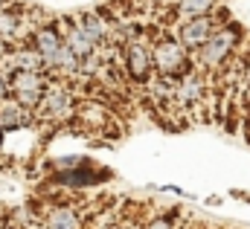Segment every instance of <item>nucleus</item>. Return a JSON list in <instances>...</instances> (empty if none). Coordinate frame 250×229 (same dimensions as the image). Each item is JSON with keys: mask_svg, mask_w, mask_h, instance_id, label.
<instances>
[{"mask_svg": "<svg viewBox=\"0 0 250 229\" xmlns=\"http://www.w3.org/2000/svg\"><path fill=\"white\" fill-rule=\"evenodd\" d=\"M143 229H181V209H169L163 215H151Z\"/></svg>", "mask_w": 250, "mask_h": 229, "instance_id": "obj_15", "label": "nucleus"}, {"mask_svg": "<svg viewBox=\"0 0 250 229\" xmlns=\"http://www.w3.org/2000/svg\"><path fill=\"white\" fill-rule=\"evenodd\" d=\"M102 229H120V224L114 221V224H105V227H102Z\"/></svg>", "mask_w": 250, "mask_h": 229, "instance_id": "obj_21", "label": "nucleus"}, {"mask_svg": "<svg viewBox=\"0 0 250 229\" xmlns=\"http://www.w3.org/2000/svg\"><path fill=\"white\" fill-rule=\"evenodd\" d=\"M23 29H26L23 9H18V6H0V38L9 41L12 47L26 44L29 35H23Z\"/></svg>", "mask_w": 250, "mask_h": 229, "instance_id": "obj_9", "label": "nucleus"}, {"mask_svg": "<svg viewBox=\"0 0 250 229\" xmlns=\"http://www.w3.org/2000/svg\"><path fill=\"white\" fill-rule=\"evenodd\" d=\"M76 20H79V26L84 29V35L96 47L108 44V38H111V20H105L102 12H82V15H76Z\"/></svg>", "mask_w": 250, "mask_h": 229, "instance_id": "obj_13", "label": "nucleus"}, {"mask_svg": "<svg viewBox=\"0 0 250 229\" xmlns=\"http://www.w3.org/2000/svg\"><path fill=\"white\" fill-rule=\"evenodd\" d=\"M151 38L154 35H148V32H140V35H134V38H128L123 44V67H125V76H128V81H134V84H146L151 76H154V56H151Z\"/></svg>", "mask_w": 250, "mask_h": 229, "instance_id": "obj_4", "label": "nucleus"}, {"mask_svg": "<svg viewBox=\"0 0 250 229\" xmlns=\"http://www.w3.org/2000/svg\"><path fill=\"white\" fill-rule=\"evenodd\" d=\"M29 44L41 53L44 70H50V64L56 61L59 50L64 47V38H62V32H59L56 23H38V26H32V32H29Z\"/></svg>", "mask_w": 250, "mask_h": 229, "instance_id": "obj_8", "label": "nucleus"}, {"mask_svg": "<svg viewBox=\"0 0 250 229\" xmlns=\"http://www.w3.org/2000/svg\"><path fill=\"white\" fill-rule=\"evenodd\" d=\"M9 50H12V44H9V41H3V38H0V61H3V58L9 56Z\"/></svg>", "mask_w": 250, "mask_h": 229, "instance_id": "obj_17", "label": "nucleus"}, {"mask_svg": "<svg viewBox=\"0 0 250 229\" xmlns=\"http://www.w3.org/2000/svg\"><path fill=\"white\" fill-rule=\"evenodd\" d=\"M47 81H50V73H41V70H15L12 73V99H18L21 105H26V108L35 111L41 105V99H44Z\"/></svg>", "mask_w": 250, "mask_h": 229, "instance_id": "obj_6", "label": "nucleus"}, {"mask_svg": "<svg viewBox=\"0 0 250 229\" xmlns=\"http://www.w3.org/2000/svg\"><path fill=\"white\" fill-rule=\"evenodd\" d=\"M76 105H79V102H76L73 81L50 76V81H47V90H44V99H41V105L35 108V122H47V125H64V122L76 119Z\"/></svg>", "mask_w": 250, "mask_h": 229, "instance_id": "obj_2", "label": "nucleus"}, {"mask_svg": "<svg viewBox=\"0 0 250 229\" xmlns=\"http://www.w3.org/2000/svg\"><path fill=\"white\" fill-rule=\"evenodd\" d=\"M6 221H9V215H6V212H3V206H0V227H3Z\"/></svg>", "mask_w": 250, "mask_h": 229, "instance_id": "obj_20", "label": "nucleus"}, {"mask_svg": "<svg viewBox=\"0 0 250 229\" xmlns=\"http://www.w3.org/2000/svg\"><path fill=\"white\" fill-rule=\"evenodd\" d=\"M242 41H245V26H239L236 20L221 23V26L209 35V41L192 53L195 67L204 70V73H221V70L236 58Z\"/></svg>", "mask_w": 250, "mask_h": 229, "instance_id": "obj_1", "label": "nucleus"}, {"mask_svg": "<svg viewBox=\"0 0 250 229\" xmlns=\"http://www.w3.org/2000/svg\"><path fill=\"white\" fill-rule=\"evenodd\" d=\"M3 134H6V131H3V128H0V145H3Z\"/></svg>", "mask_w": 250, "mask_h": 229, "instance_id": "obj_23", "label": "nucleus"}, {"mask_svg": "<svg viewBox=\"0 0 250 229\" xmlns=\"http://www.w3.org/2000/svg\"><path fill=\"white\" fill-rule=\"evenodd\" d=\"M21 229H47V227H44V221H29V224H23Z\"/></svg>", "mask_w": 250, "mask_h": 229, "instance_id": "obj_18", "label": "nucleus"}, {"mask_svg": "<svg viewBox=\"0 0 250 229\" xmlns=\"http://www.w3.org/2000/svg\"><path fill=\"white\" fill-rule=\"evenodd\" d=\"M148 3H175V0H148Z\"/></svg>", "mask_w": 250, "mask_h": 229, "instance_id": "obj_22", "label": "nucleus"}, {"mask_svg": "<svg viewBox=\"0 0 250 229\" xmlns=\"http://www.w3.org/2000/svg\"><path fill=\"white\" fill-rule=\"evenodd\" d=\"M44 227L47 229H84L82 212L73 203H56L44 212Z\"/></svg>", "mask_w": 250, "mask_h": 229, "instance_id": "obj_12", "label": "nucleus"}, {"mask_svg": "<svg viewBox=\"0 0 250 229\" xmlns=\"http://www.w3.org/2000/svg\"><path fill=\"white\" fill-rule=\"evenodd\" d=\"M221 0H175L172 3V18L175 23L178 20H187V18H198V15H212L218 9Z\"/></svg>", "mask_w": 250, "mask_h": 229, "instance_id": "obj_14", "label": "nucleus"}, {"mask_svg": "<svg viewBox=\"0 0 250 229\" xmlns=\"http://www.w3.org/2000/svg\"><path fill=\"white\" fill-rule=\"evenodd\" d=\"M230 20V15L218 6L212 15H198V18H187V20H178L175 26H172V32H175V38L187 47L189 53H195L198 47H204L207 41H209V35L221 26V23H227Z\"/></svg>", "mask_w": 250, "mask_h": 229, "instance_id": "obj_5", "label": "nucleus"}, {"mask_svg": "<svg viewBox=\"0 0 250 229\" xmlns=\"http://www.w3.org/2000/svg\"><path fill=\"white\" fill-rule=\"evenodd\" d=\"M221 3H224V0H221Z\"/></svg>", "mask_w": 250, "mask_h": 229, "instance_id": "obj_24", "label": "nucleus"}, {"mask_svg": "<svg viewBox=\"0 0 250 229\" xmlns=\"http://www.w3.org/2000/svg\"><path fill=\"white\" fill-rule=\"evenodd\" d=\"M35 122V111L32 108H26V105H21L18 99H6V102H0V128L9 134V131H21V128H29Z\"/></svg>", "mask_w": 250, "mask_h": 229, "instance_id": "obj_10", "label": "nucleus"}, {"mask_svg": "<svg viewBox=\"0 0 250 229\" xmlns=\"http://www.w3.org/2000/svg\"><path fill=\"white\" fill-rule=\"evenodd\" d=\"M151 56H154V73L160 76H184L187 70L195 67V58L187 47L175 38V32H163L151 38Z\"/></svg>", "mask_w": 250, "mask_h": 229, "instance_id": "obj_3", "label": "nucleus"}, {"mask_svg": "<svg viewBox=\"0 0 250 229\" xmlns=\"http://www.w3.org/2000/svg\"><path fill=\"white\" fill-rule=\"evenodd\" d=\"M204 102H207V78H204V70L192 67L184 76L175 78V105L184 114L187 111H195Z\"/></svg>", "mask_w": 250, "mask_h": 229, "instance_id": "obj_7", "label": "nucleus"}, {"mask_svg": "<svg viewBox=\"0 0 250 229\" xmlns=\"http://www.w3.org/2000/svg\"><path fill=\"white\" fill-rule=\"evenodd\" d=\"M245 81H248V87H250V58L245 61Z\"/></svg>", "mask_w": 250, "mask_h": 229, "instance_id": "obj_19", "label": "nucleus"}, {"mask_svg": "<svg viewBox=\"0 0 250 229\" xmlns=\"http://www.w3.org/2000/svg\"><path fill=\"white\" fill-rule=\"evenodd\" d=\"M56 26H59V32H62V38H64V44L76 53V56H90L93 50H96V44L84 35V29L79 26V20L76 18H59L56 20Z\"/></svg>", "mask_w": 250, "mask_h": 229, "instance_id": "obj_11", "label": "nucleus"}, {"mask_svg": "<svg viewBox=\"0 0 250 229\" xmlns=\"http://www.w3.org/2000/svg\"><path fill=\"white\" fill-rule=\"evenodd\" d=\"M12 96V73L0 64V102H6Z\"/></svg>", "mask_w": 250, "mask_h": 229, "instance_id": "obj_16", "label": "nucleus"}]
</instances>
